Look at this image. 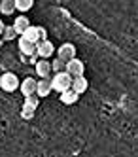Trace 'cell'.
<instances>
[{
    "mask_svg": "<svg viewBox=\"0 0 138 157\" xmlns=\"http://www.w3.org/2000/svg\"><path fill=\"white\" fill-rule=\"evenodd\" d=\"M23 106H27L30 110H36L40 106V98L36 95H30V97H25V102H23Z\"/></svg>",
    "mask_w": 138,
    "mask_h": 157,
    "instance_id": "obj_16",
    "label": "cell"
},
{
    "mask_svg": "<svg viewBox=\"0 0 138 157\" xmlns=\"http://www.w3.org/2000/svg\"><path fill=\"white\" fill-rule=\"evenodd\" d=\"M64 68H66V63H63L61 59H53V61H51V70H53L55 74L64 72Z\"/></svg>",
    "mask_w": 138,
    "mask_h": 157,
    "instance_id": "obj_17",
    "label": "cell"
},
{
    "mask_svg": "<svg viewBox=\"0 0 138 157\" xmlns=\"http://www.w3.org/2000/svg\"><path fill=\"white\" fill-rule=\"evenodd\" d=\"M34 68H36L38 78H42V80H48L49 74H51V63L45 61V59H40L36 64H34Z\"/></svg>",
    "mask_w": 138,
    "mask_h": 157,
    "instance_id": "obj_6",
    "label": "cell"
},
{
    "mask_svg": "<svg viewBox=\"0 0 138 157\" xmlns=\"http://www.w3.org/2000/svg\"><path fill=\"white\" fill-rule=\"evenodd\" d=\"M66 74H70L72 78H79V76H83L85 72V64L82 63V59H72V61H68L66 63V68H64Z\"/></svg>",
    "mask_w": 138,
    "mask_h": 157,
    "instance_id": "obj_3",
    "label": "cell"
},
{
    "mask_svg": "<svg viewBox=\"0 0 138 157\" xmlns=\"http://www.w3.org/2000/svg\"><path fill=\"white\" fill-rule=\"evenodd\" d=\"M61 102L63 104H66V106H70V104H76L78 102V98H79V95H76L72 89H68V91H64V93H61Z\"/></svg>",
    "mask_w": 138,
    "mask_h": 157,
    "instance_id": "obj_13",
    "label": "cell"
},
{
    "mask_svg": "<svg viewBox=\"0 0 138 157\" xmlns=\"http://www.w3.org/2000/svg\"><path fill=\"white\" fill-rule=\"evenodd\" d=\"M57 59H61L63 63L76 59V46L74 44H63V46L57 49Z\"/></svg>",
    "mask_w": 138,
    "mask_h": 157,
    "instance_id": "obj_5",
    "label": "cell"
},
{
    "mask_svg": "<svg viewBox=\"0 0 138 157\" xmlns=\"http://www.w3.org/2000/svg\"><path fill=\"white\" fill-rule=\"evenodd\" d=\"M13 2H15V10L19 13L29 12V10L34 6V0H13Z\"/></svg>",
    "mask_w": 138,
    "mask_h": 157,
    "instance_id": "obj_15",
    "label": "cell"
},
{
    "mask_svg": "<svg viewBox=\"0 0 138 157\" xmlns=\"http://www.w3.org/2000/svg\"><path fill=\"white\" fill-rule=\"evenodd\" d=\"M72 91L76 93V95H83L87 89H89V82H87V78H83V76H79V78H72Z\"/></svg>",
    "mask_w": 138,
    "mask_h": 157,
    "instance_id": "obj_8",
    "label": "cell"
},
{
    "mask_svg": "<svg viewBox=\"0 0 138 157\" xmlns=\"http://www.w3.org/2000/svg\"><path fill=\"white\" fill-rule=\"evenodd\" d=\"M53 53H55V46L51 44V40H42V42L36 44V55H38L40 59L48 61Z\"/></svg>",
    "mask_w": 138,
    "mask_h": 157,
    "instance_id": "obj_4",
    "label": "cell"
},
{
    "mask_svg": "<svg viewBox=\"0 0 138 157\" xmlns=\"http://www.w3.org/2000/svg\"><path fill=\"white\" fill-rule=\"evenodd\" d=\"M21 38H25V40L30 42V44H38V42H40V29L30 25V27L21 34Z\"/></svg>",
    "mask_w": 138,
    "mask_h": 157,
    "instance_id": "obj_11",
    "label": "cell"
},
{
    "mask_svg": "<svg viewBox=\"0 0 138 157\" xmlns=\"http://www.w3.org/2000/svg\"><path fill=\"white\" fill-rule=\"evenodd\" d=\"M34 114H36V110H30V108H27V106L21 108V117H23V119H32Z\"/></svg>",
    "mask_w": 138,
    "mask_h": 157,
    "instance_id": "obj_19",
    "label": "cell"
},
{
    "mask_svg": "<svg viewBox=\"0 0 138 157\" xmlns=\"http://www.w3.org/2000/svg\"><path fill=\"white\" fill-rule=\"evenodd\" d=\"M15 38H17V34H15L13 27H6V29H4V32H2V40L11 42V40H15Z\"/></svg>",
    "mask_w": 138,
    "mask_h": 157,
    "instance_id": "obj_18",
    "label": "cell"
},
{
    "mask_svg": "<svg viewBox=\"0 0 138 157\" xmlns=\"http://www.w3.org/2000/svg\"><path fill=\"white\" fill-rule=\"evenodd\" d=\"M19 87H21L23 97L36 95V80H34V78H25V80H23V82L19 83Z\"/></svg>",
    "mask_w": 138,
    "mask_h": 157,
    "instance_id": "obj_7",
    "label": "cell"
},
{
    "mask_svg": "<svg viewBox=\"0 0 138 157\" xmlns=\"http://www.w3.org/2000/svg\"><path fill=\"white\" fill-rule=\"evenodd\" d=\"M19 78L13 74V72H4L2 76H0V89L6 93H13L19 89Z\"/></svg>",
    "mask_w": 138,
    "mask_h": 157,
    "instance_id": "obj_2",
    "label": "cell"
},
{
    "mask_svg": "<svg viewBox=\"0 0 138 157\" xmlns=\"http://www.w3.org/2000/svg\"><path fill=\"white\" fill-rule=\"evenodd\" d=\"M4 29H6V25L2 23V19H0V38H2V32H4Z\"/></svg>",
    "mask_w": 138,
    "mask_h": 157,
    "instance_id": "obj_21",
    "label": "cell"
},
{
    "mask_svg": "<svg viewBox=\"0 0 138 157\" xmlns=\"http://www.w3.org/2000/svg\"><path fill=\"white\" fill-rule=\"evenodd\" d=\"M19 51H21V55H27V57H30V55L36 53V44H30V42H27L25 38H19Z\"/></svg>",
    "mask_w": 138,
    "mask_h": 157,
    "instance_id": "obj_12",
    "label": "cell"
},
{
    "mask_svg": "<svg viewBox=\"0 0 138 157\" xmlns=\"http://www.w3.org/2000/svg\"><path fill=\"white\" fill-rule=\"evenodd\" d=\"M2 44H4V40H2V38H0V48H2Z\"/></svg>",
    "mask_w": 138,
    "mask_h": 157,
    "instance_id": "obj_22",
    "label": "cell"
},
{
    "mask_svg": "<svg viewBox=\"0 0 138 157\" xmlns=\"http://www.w3.org/2000/svg\"><path fill=\"white\" fill-rule=\"evenodd\" d=\"M11 27H13L15 34L21 36L23 32L30 27V21H29V17H25V15H19V17H15V21H13V25H11Z\"/></svg>",
    "mask_w": 138,
    "mask_h": 157,
    "instance_id": "obj_9",
    "label": "cell"
},
{
    "mask_svg": "<svg viewBox=\"0 0 138 157\" xmlns=\"http://www.w3.org/2000/svg\"><path fill=\"white\" fill-rule=\"evenodd\" d=\"M51 91H53V89H51V82L49 80H40V82H36V97L38 98L48 97Z\"/></svg>",
    "mask_w": 138,
    "mask_h": 157,
    "instance_id": "obj_10",
    "label": "cell"
},
{
    "mask_svg": "<svg viewBox=\"0 0 138 157\" xmlns=\"http://www.w3.org/2000/svg\"><path fill=\"white\" fill-rule=\"evenodd\" d=\"M49 82H51V89H53V91L64 93V91H68V89L72 87V76L66 74V72H59V74H55Z\"/></svg>",
    "mask_w": 138,
    "mask_h": 157,
    "instance_id": "obj_1",
    "label": "cell"
},
{
    "mask_svg": "<svg viewBox=\"0 0 138 157\" xmlns=\"http://www.w3.org/2000/svg\"><path fill=\"white\" fill-rule=\"evenodd\" d=\"M38 29H40V42L42 40H48V30H45L44 27H38Z\"/></svg>",
    "mask_w": 138,
    "mask_h": 157,
    "instance_id": "obj_20",
    "label": "cell"
},
{
    "mask_svg": "<svg viewBox=\"0 0 138 157\" xmlns=\"http://www.w3.org/2000/svg\"><path fill=\"white\" fill-rule=\"evenodd\" d=\"M13 12H15V2L13 0H0V13L11 15Z\"/></svg>",
    "mask_w": 138,
    "mask_h": 157,
    "instance_id": "obj_14",
    "label": "cell"
}]
</instances>
